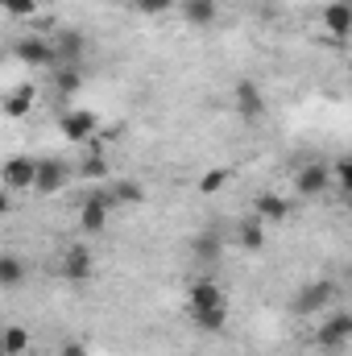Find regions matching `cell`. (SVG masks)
Masks as SVG:
<instances>
[{
	"label": "cell",
	"mask_w": 352,
	"mask_h": 356,
	"mask_svg": "<svg viewBox=\"0 0 352 356\" xmlns=\"http://www.w3.org/2000/svg\"><path fill=\"white\" fill-rule=\"evenodd\" d=\"M352 340V315L349 311H332L328 319H319V332H315V344L323 348V353L340 356L344 348H349Z\"/></svg>",
	"instance_id": "8992f818"
},
{
	"label": "cell",
	"mask_w": 352,
	"mask_h": 356,
	"mask_svg": "<svg viewBox=\"0 0 352 356\" xmlns=\"http://www.w3.org/2000/svg\"><path fill=\"white\" fill-rule=\"evenodd\" d=\"M54 88L63 95H75L83 88V67H54Z\"/></svg>",
	"instance_id": "603a6c76"
},
{
	"label": "cell",
	"mask_w": 352,
	"mask_h": 356,
	"mask_svg": "<svg viewBox=\"0 0 352 356\" xmlns=\"http://www.w3.org/2000/svg\"><path fill=\"white\" fill-rule=\"evenodd\" d=\"M108 195H112V207H116V211H129V207H141V203H145V186H141L137 178H116V182L108 186Z\"/></svg>",
	"instance_id": "ac0fdd59"
},
{
	"label": "cell",
	"mask_w": 352,
	"mask_h": 356,
	"mask_svg": "<svg viewBox=\"0 0 352 356\" xmlns=\"http://www.w3.org/2000/svg\"><path fill=\"white\" fill-rule=\"evenodd\" d=\"M129 8L137 13V17H170L175 13V0H129Z\"/></svg>",
	"instance_id": "cb8c5ba5"
},
{
	"label": "cell",
	"mask_w": 352,
	"mask_h": 356,
	"mask_svg": "<svg viewBox=\"0 0 352 356\" xmlns=\"http://www.w3.org/2000/svg\"><path fill=\"white\" fill-rule=\"evenodd\" d=\"M58 273H63V282L67 286H88L91 277H95V253H91V245H67L63 249V257H58Z\"/></svg>",
	"instance_id": "3957f363"
},
{
	"label": "cell",
	"mask_w": 352,
	"mask_h": 356,
	"mask_svg": "<svg viewBox=\"0 0 352 356\" xmlns=\"http://www.w3.org/2000/svg\"><path fill=\"white\" fill-rule=\"evenodd\" d=\"M186 315H203V311H224L228 307V294H224V286L220 282H211V277H195L191 286H186Z\"/></svg>",
	"instance_id": "5b68a950"
},
{
	"label": "cell",
	"mask_w": 352,
	"mask_h": 356,
	"mask_svg": "<svg viewBox=\"0 0 352 356\" xmlns=\"http://www.w3.org/2000/svg\"><path fill=\"white\" fill-rule=\"evenodd\" d=\"M294 191H298L303 199H319V195H328V191H332L328 166H323V162H307V166H298V175H294Z\"/></svg>",
	"instance_id": "4fadbf2b"
},
{
	"label": "cell",
	"mask_w": 352,
	"mask_h": 356,
	"mask_svg": "<svg viewBox=\"0 0 352 356\" xmlns=\"http://www.w3.org/2000/svg\"><path fill=\"white\" fill-rule=\"evenodd\" d=\"M328 178H332V186H336L340 195H349V191H352V166H349V158L332 162V166H328Z\"/></svg>",
	"instance_id": "4316f807"
},
{
	"label": "cell",
	"mask_w": 352,
	"mask_h": 356,
	"mask_svg": "<svg viewBox=\"0 0 352 356\" xmlns=\"http://www.w3.org/2000/svg\"><path fill=\"white\" fill-rule=\"evenodd\" d=\"M191 253H195L203 266H216V261L224 257V245H220V236L203 232V236H195V241H191Z\"/></svg>",
	"instance_id": "44dd1931"
},
{
	"label": "cell",
	"mask_w": 352,
	"mask_h": 356,
	"mask_svg": "<svg viewBox=\"0 0 352 356\" xmlns=\"http://www.w3.org/2000/svg\"><path fill=\"white\" fill-rule=\"evenodd\" d=\"M71 175H75V170H71L63 158H42V162H38V175H33V191H38V195H58V191L71 182Z\"/></svg>",
	"instance_id": "7c38bea8"
},
{
	"label": "cell",
	"mask_w": 352,
	"mask_h": 356,
	"mask_svg": "<svg viewBox=\"0 0 352 356\" xmlns=\"http://www.w3.org/2000/svg\"><path fill=\"white\" fill-rule=\"evenodd\" d=\"M13 58H17L21 67H33V71H50V67H54V50H50V38H42V33H25V38H17V42H13Z\"/></svg>",
	"instance_id": "ba28073f"
},
{
	"label": "cell",
	"mask_w": 352,
	"mask_h": 356,
	"mask_svg": "<svg viewBox=\"0 0 352 356\" xmlns=\"http://www.w3.org/2000/svg\"><path fill=\"white\" fill-rule=\"evenodd\" d=\"M108 170H112V166H108V158H104L95 145H88V154H83V162H79V175L91 178V182H99V178H108Z\"/></svg>",
	"instance_id": "7402d4cb"
},
{
	"label": "cell",
	"mask_w": 352,
	"mask_h": 356,
	"mask_svg": "<svg viewBox=\"0 0 352 356\" xmlns=\"http://www.w3.org/2000/svg\"><path fill=\"white\" fill-rule=\"evenodd\" d=\"M175 13L195 29H207V25L220 21V4L216 0H175Z\"/></svg>",
	"instance_id": "9a60e30c"
},
{
	"label": "cell",
	"mask_w": 352,
	"mask_h": 356,
	"mask_svg": "<svg viewBox=\"0 0 352 356\" xmlns=\"http://www.w3.org/2000/svg\"><path fill=\"white\" fill-rule=\"evenodd\" d=\"M112 211H116V207H112L108 186L88 191V199H83V207H79V228H83V236H99V232L108 228V216H112Z\"/></svg>",
	"instance_id": "277c9868"
},
{
	"label": "cell",
	"mask_w": 352,
	"mask_h": 356,
	"mask_svg": "<svg viewBox=\"0 0 352 356\" xmlns=\"http://www.w3.org/2000/svg\"><path fill=\"white\" fill-rule=\"evenodd\" d=\"M58 356H91V344L88 340H79V336H71V340H63Z\"/></svg>",
	"instance_id": "83f0119b"
},
{
	"label": "cell",
	"mask_w": 352,
	"mask_h": 356,
	"mask_svg": "<svg viewBox=\"0 0 352 356\" xmlns=\"http://www.w3.org/2000/svg\"><path fill=\"white\" fill-rule=\"evenodd\" d=\"M33 175H38V158L17 154V158H4V162H0V186H4L8 195L33 191Z\"/></svg>",
	"instance_id": "30bf717a"
},
{
	"label": "cell",
	"mask_w": 352,
	"mask_h": 356,
	"mask_svg": "<svg viewBox=\"0 0 352 356\" xmlns=\"http://www.w3.org/2000/svg\"><path fill=\"white\" fill-rule=\"evenodd\" d=\"M232 112L245 120V124H257L265 120V91L253 83V79H241L237 88H232Z\"/></svg>",
	"instance_id": "9c48e42d"
},
{
	"label": "cell",
	"mask_w": 352,
	"mask_h": 356,
	"mask_svg": "<svg viewBox=\"0 0 352 356\" xmlns=\"http://www.w3.org/2000/svg\"><path fill=\"white\" fill-rule=\"evenodd\" d=\"M33 104H38V88H33V83H17L13 91H4L0 112H4L8 120H21V116H29V112H33Z\"/></svg>",
	"instance_id": "2e32d148"
},
{
	"label": "cell",
	"mask_w": 352,
	"mask_h": 356,
	"mask_svg": "<svg viewBox=\"0 0 352 356\" xmlns=\"http://www.w3.org/2000/svg\"><path fill=\"white\" fill-rule=\"evenodd\" d=\"M294 207H290V199L286 195H278V191H262V195H253V216L262 220L265 228L269 224H286V216H290Z\"/></svg>",
	"instance_id": "5bb4252c"
},
{
	"label": "cell",
	"mask_w": 352,
	"mask_h": 356,
	"mask_svg": "<svg viewBox=\"0 0 352 356\" xmlns=\"http://www.w3.org/2000/svg\"><path fill=\"white\" fill-rule=\"evenodd\" d=\"M332 302H336V282H332V277H315V282H307V286L290 298V311H294L298 319H311V315H319V311H332Z\"/></svg>",
	"instance_id": "6da1fadb"
},
{
	"label": "cell",
	"mask_w": 352,
	"mask_h": 356,
	"mask_svg": "<svg viewBox=\"0 0 352 356\" xmlns=\"http://www.w3.org/2000/svg\"><path fill=\"white\" fill-rule=\"evenodd\" d=\"M38 13V0H0V17H13V21H29Z\"/></svg>",
	"instance_id": "484cf974"
},
{
	"label": "cell",
	"mask_w": 352,
	"mask_h": 356,
	"mask_svg": "<svg viewBox=\"0 0 352 356\" xmlns=\"http://www.w3.org/2000/svg\"><path fill=\"white\" fill-rule=\"evenodd\" d=\"M50 50H54V67H83L88 54V38L79 29H54L50 33ZM50 67V71H54Z\"/></svg>",
	"instance_id": "52a82bcc"
},
{
	"label": "cell",
	"mask_w": 352,
	"mask_h": 356,
	"mask_svg": "<svg viewBox=\"0 0 352 356\" xmlns=\"http://www.w3.org/2000/svg\"><path fill=\"white\" fill-rule=\"evenodd\" d=\"M58 137L71 141V145H91L99 137V116L91 108H67L58 116Z\"/></svg>",
	"instance_id": "7a4b0ae2"
},
{
	"label": "cell",
	"mask_w": 352,
	"mask_h": 356,
	"mask_svg": "<svg viewBox=\"0 0 352 356\" xmlns=\"http://www.w3.org/2000/svg\"><path fill=\"white\" fill-rule=\"evenodd\" d=\"M228 178H232L228 166H211V170H203V178H199V195H216V191H224Z\"/></svg>",
	"instance_id": "d4e9b609"
},
{
	"label": "cell",
	"mask_w": 352,
	"mask_h": 356,
	"mask_svg": "<svg viewBox=\"0 0 352 356\" xmlns=\"http://www.w3.org/2000/svg\"><path fill=\"white\" fill-rule=\"evenodd\" d=\"M0 356H4V344H0Z\"/></svg>",
	"instance_id": "4dcf8cb0"
},
{
	"label": "cell",
	"mask_w": 352,
	"mask_h": 356,
	"mask_svg": "<svg viewBox=\"0 0 352 356\" xmlns=\"http://www.w3.org/2000/svg\"><path fill=\"white\" fill-rule=\"evenodd\" d=\"M8 211H13V195H8V191H4V186H0V220H4V216H8Z\"/></svg>",
	"instance_id": "f1b7e54d"
},
{
	"label": "cell",
	"mask_w": 352,
	"mask_h": 356,
	"mask_svg": "<svg viewBox=\"0 0 352 356\" xmlns=\"http://www.w3.org/2000/svg\"><path fill=\"white\" fill-rule=\"evenodd\" d=\"M216 4H237V0H216Z\"/></svg>",
	"instance_id": "f546056e"
},
{
	"label": "cell",
	"mask_w": 352,
	"mask_h": 356,
	"mask_svg": "<svg viewBox=\"0 0 352 356\" xmlns=\"http://www.w3.org/2000/svg\"><path fill=\"white\" fill-rule=\"evenodd\" d=\"M319 25L328 29V38L336 42V46H344L352 33V0H328L323 8H319Z\"/></svg>",
	"instance_id": "8fae6325"
},
{
	"label": "cell",
	"mask_w": 352,
	"mask_h": 356,
	"mask_svg": "<svg viewBox=\"0 0 352 356\" xmlns=\"http://www.w3.org/2000/svg\"><path fill=\"white\" fill-rule=\"evenodd\" d=\"M29 282V266L17 253H0V290H21Z\"/></svg>",
	"instance_id": "d6986e66"
},
{
	"label": "cell",
	"mask_w": 352,
	"mask_h": 356,
	"mask_svg": "<svg viewBox=\"0 0 352 356\" xmlns=\"http://www.w3.org/2000/svg\"><path fill=\"white\" fill-rule=\"evenodd\" d=\"M232 245H237L241 253H262L265 249V224L257 216H245V220L237 224V232H232Z\"/></svg>",
	"instance_id": "e0dca14e"
},
{
	"label": "cell",
	"mask_w": 352,
	"mask_h": 356,
	"mask_svg": "<svg viewBox=\"0 0 352 356\" xmlns=\"http://www.w3.org/2000/svg\"><path fill=\"white\" fill-rule=\"evenodd\" d=\"M0 344H4V356H29V348H33V336H29V327L8 323V327H0Z\"/></svg>",
	"instance_id": "ffe728a7"
}]
</instances>
